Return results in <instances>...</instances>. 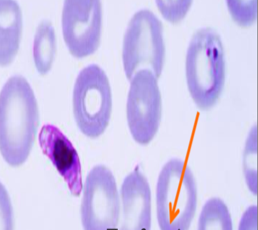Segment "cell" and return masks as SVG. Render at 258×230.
<instances>
[{
  "label": "cell",
  "instance_id": "cell-1",
  "mask_svg": "<svg viewBox=\"0 0 258 230\" xmlns=\"http://www.w3.org/2000/svg\"><path fill=\"white\" fill-rule=\"evenodd\" d=\"M39 121L31 85L23 76L10 78L0 92V152L8 165L19 167L29 159Z\"/></svg>",
  "mask_w": 258,
  "mask_h": 230
},
{
  "label": "cell",
  "instance_id": "cell-2",
  "mask_svg": "<svg viewBox=\"0 0 258 230\" xmlns=\"http://www.w3.org/2000/svg\"><path fill=\"white\" fill-rule=\"evenodd\" d=\"M186 84L192 101L202 111L213 109L221 98L227 78V59L221 35L211 27L198 29L188 44Z\"/></svg>",
  "mask_w": 258,
  "mask_h": 230
},
{
  "label": "cell",
  "instance_id": "cell-3",
  "mask_svg": "<svg viewBox=\"0 0 258 230\" xmlns=\"http://www.w3.org/2000/svg\"><path fill=\"white\" fill-rule=\"evenodd\" d=\"M199 189L189 166L179 159L163 165L155 189L160 230H189L197 214Z\"/></svg>",
  "mask_w": 258,
  "mask_h": 230
},
{
  "label": "cell",
  "instance_id": "cell-4",
  "mask_svg": "<svg viewBox=\"0 0 258 230\" xmlns=\"http://www.w3.org/2000/svg\"><path fill=\"white\" fill-rule=\"evenodd\" d=\"M166 45L163 24L153 12L141 9L131 18L122 45V62L128 81L147 70L158 79L165 67Z\"/></svg>",
  "mask_w": 258,
  "mask_h": 230
},
{
  "label": "cell",
  "instance_id": "cell-5",
  "mask_svg": "<svg viewBox=\"0 0 258 230\" xmlns=\"http://www.w3.org/2000/svg\"><path fill=\"white\" fill-rule=\"evenodd\" d=\"M113 97L109 79L100 66L91 64L80 72L73 91V112L80 131L96 139L111 119Z\"/></svg>",
  "mask_w": 258,
  "mask_h": 230
},
{
  "label": "cell",
  "instance_id": "cell-6",
  "mask_svg": "<svg viewBox=\"0 0 258 230\" xmlns=\"http://www.w3.org/2000/svg\"><path fill=\"white\" fill-rule=\"evenodd\" d=\"M126 117L132 137L139 145H147L157 136L163 116V99L159 79L141 70L129 80Z\"/></svg>",
  "mask_w": 258,
  "mask_h": 230
},
{
  "label": "cell",
  "instance_id": "cell-7",
  "mask_svg": "<svg viewBox=\"0 0 258 230\" xmlns=\"http://www.w3.org/2000/svg\"><path fill=\"white\" fill-rule=\"evenodd\" d=\"M81 221L84 230H117L121 201L117 182L105 166L94 167L83 185Z\"/></svg>",
  "mask_w": 258,
  "mask_h": 230
},
{
  "label": "cell",
  "instance_id": "cell-8",
  "mask_svg": "<svg viewBox=\"0 0 258 230\" xmlns=\"http://www.w3.org/2000/svg\"><path fill=\"white\" fill-rule=\"evenodd\" d=\"M101 0H64L62 33L71 55L82 59L93 55L101 43Z\"/></svg>",
  "mask_w": 258,
  "mask_h": 230
},
{
  "label": "cell",
  "instance_id": "cell-9",
  "mask_svg": "<svg viewBox=\"0 0 258 230\" xmlns=\"http://www.w3.org/2000/svg\"><path fill=\"white\" fill-rule=\"evenodd\" d=\"M119 194L121 211L117 230H151V188L139 167L123 179Z\"/></svg>",
  "mask_w": 258,
  "mask_h": 230
},
{
  "label": "cell",
  "instance_id": "cell-10",
  "mask_svg": "<svg viewBox=\"0 0 258 230\" xmlns=\"http://www.w3.org/2000/svg\"><path fill=\"white\" fill-rule=\"evenodd\" d=\"M39 141L42 151L63 178L72 195L79 197L83 183L81 161L75 146L59 128L51 124L42 127Z\"/></svg>",
  "mask_w": 258,
  "mask_h": 230
},
{
  "label": "cell",
  "instance_id": "cell-11",
  "mask_svg": "<svg viewBox=\"0 0 258 230\" xmlns=\"http://www.w3.org/2000/svg\"><path fill=\"white\" fill-rule=\"evenodd\" d=\"M23 14L16 0H0V66L9 65L19 51Z\"/></svg>",
  "mask_w": 258,
  "mask_h": 230
},
{
  "label": "cell",
  "instance_id": "cell-12",
  "mask_svg": "<svg viewBox=\"0 0 258 230\" xmlns=\"http://www.w3.org/2000/svg\"><path fill=\"white\" fill-rule=\"evenodd\" d=\"M56 51L55 29L51 22L42 21L36 30L33 47L34 63L37 71L41 75H46L51 69Z\"/></svg>",
  "mask_w": 258,
  "mask_h": 230
},
{
  "label": "cell",
  "instance_id": "cell-13",
  "mask_svg": "<svg viewBox=\"0 0 258 230\" xmlns=\"http://www.w3.org/2000/svg\"><path fill=\"white\" fill-rule=\"evenodd\" d=\"M197 230H233L231 211L223 199L214 197L205 202L198 220Z\"/></svg>",
  "mask_w": 258,
  "mask_h": 230
},
{
  "label": "cell",
  "instance_id": "cell-14",
  "mask_svg": "<svg viewBox=\"0 0 258 230\" xmlns=\"http://www.w3.org/2000/svg\"><path fill=\"white\" fill-rule=\"evenodd\" d=\"M242 170L244 181L248 190L253 195L257 196V128L253 125L250 129L244 144L242 155Z\"/></svg>",
  "mask_w": 258,
  "mask_h": 230
},
{
  "label": "cell",
  "instance_id": "cell-15",
  "mask_svg": "<svg viewBox=\"0 0 258 230\" xmlns=\"http://www.w3.org/2000/svg\"><path fill=\"white\" fill-rule=\"evenodd\" d=\"M258 0H225L228 12L234 23L241 29H249L257 19Z\"/></svg>",
  "mask_w": 258,
  "mask_h": 230
},
{
  "label": "cell",
  "instance_id": "cell-16",
  "mask_svg": "<svg viewBox=\"0 0 258 230\" xmlns=\"http://www.w3.org/2000/svg\"><path fill=\"white\" fill-rule=\"evenodd\" d=\"M155 3L163 19L175 25H179L187 17L194 0H155Z\"/></svg>",
  "mask_w": 258,
  "mask_h": 230
},
{
  "label": "cell",
  "instance_id": "cell-17",
  "mask_svg": "<svg viewBox=\"0 0 258 230\" xmlns=\"http://www.w3.org/2000/svg\"><path fill=\"white\" fill-rule=\"evenodd\" d=\"M0 230H15L13 204L7 188L0 182Z\"/></svg>",
  "mask_w": 258,
  "mask_h": 230
},
{
  "label": "cell",
  "instance_id": "cell-18",
  "mask_svg": "<svg viewBox=\"0 0 258 230\" xmlns=\"http://www.w3.org/2000/svg\"><path fill=\"white\" fill-rule=\"evenodd\" d=\"M238 230H258L257 205L249 206L242 214Z\"/></svg>",
  "mask_w": 258,
  "mask_h": 230
}]
</instances>
